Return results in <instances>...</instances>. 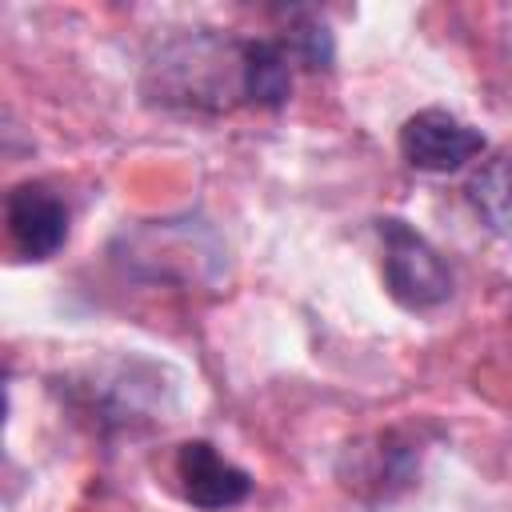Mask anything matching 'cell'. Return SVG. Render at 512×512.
Segmentation results:
<instances>
[{"mask_svg":"<svg viewBox=\"0 0 512 512\" xmlns=\"http://www.w3.org/2000/svg\"><path fill=\"white\" fill-rule=\"evenodd\" d=\"M144 96L172 112L220 116L248 104V40L192 28L152 48L144 64Z\"/></svg>","mask_w":512,"mask_h":512,"instance_id":"6da1fadb","label":"cell"},{"mask_svg":"<svg viewBox=\"0 0 512 512\" xmlns=\"http://www.w3.org/2000/svg\"><path fill=\"white\" fill-rule=\"evenodd\" d=\"M380 232V272H384V288L396 304L424 312L436 308L452 296V272L444 264V256L404 220L388 216L376 224Z\"/></svg>","mask_w":512,"mask_h":512,"instance_id":"7a4b0ae2","label":"cell"},{"mask_svg":"<svg viewBox=\"0 0 512 512\" xmlns=\"http://www.w3.org/2000/svg\"><path fill=\"white\" fill-rule=\"evenodd\" d=\"M488 148L484 132L444 108H424L400 128V156L420 172H456Z\"/></svg>","mask_w":512,"mask_h":512,"instance_id":"3957f363","label":"cell"},{"mask_svg":"<svg viewBox=\"0 0 512 512\" xmlns=\"http://www.w3.org/2000/svg\"><path fill=\"white\" fill-rule=\"evenodd\" d=\"M176 480H180V496L204 512H224L248 500L252 492V476L236 468L228 456H220L208 440H188L176 448Z\"/></svg>","mask_w":512,"mask_h":512,"instance_id":"277c9868","label":"cell"},{"mask_svg":"<svg viewBox=\"0 0 512 512\" xmlns=\"http://www.w3.org/2000/svg\"><path fill=\"white\" fill-rule=\"evenodd\" d=\"M8 236L20 256L48 260L68 240V208L44 184H16L8 192Z\"/></svg>","mask_w":512,"mask_h":512,"instance_id":"5b68a950","label":"cell"},{"mask_svg":"<svg viewBox=\"0 0 512 512\" xmlns=\"http://www.w3.org/2000/svg\"><path fill=\"white\" fill-rule=\"evenodd\" d=\"M468 204L496 236L512 240V148L496 152L468 176Z\"/></svg>","mask_w":512,"mask_h":512,"instance_id":"8992f818","label":"cell"},{"mask_svg":"<svg viewBox=\"0 0 512 512\" xmlns=\"http://www.w3.org/2000/svg\"><path fill=\"white\" fill-rule=\"evenodd\" d=\"M292 92V52L284 40H248V104L280 108Z\"/></svg>","mask_w":512,"mask_h":512,"instance_id":"52a82bcc","label":"cell"},{"mask_svg":"<svg viewBox=\"0 0 512 512\" xmlns=\"http://www.w3.org/2000/svg\"><path fill=\"white\" fill-rule=\"evenodd\" d=\"M408 444H396V436L392 432H384V436H376L372 440V448H352L348 456L352 460H360L356 468H352V488H364V484H376L380 492H388V484H404L408 480V452H404Z\"/></svg>","mask_w":512,"mask_h":512,"instance_id":"ba28073f","label":"cell"}]
</instances>
